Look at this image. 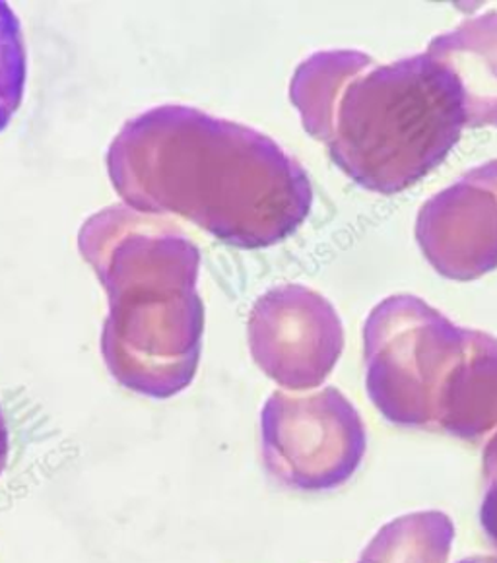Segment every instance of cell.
<instances>
[{"label": "cell", "instance_id": "1", "mask_svg": "<svg viewBox=\"0 0 497 563\" xmlns=\"http://www.w3.org/2000/svg\"><path fill=\"white\" fill-rule=\"evenodd\" d=\"M108 174L126 207L179 216L232 247L263 249L306 222V169L270 136L187 106H159L123 124Z\"/></svg>", "mask_w": 497, "mask_h": 563}, {"label": "cell", "instance_id": "2", "mask_svg": "<svg viewBox=\"0 0 497 563\" xmlns=\"http://www.w3.org/2000/svg\"><path fill=\"white\" fill-rule=\"evenodd\" d=\"M78 251L108 291L101 356L124 389L172 398L199 372L205 303L200 251L164 216L126 205L86 218Z\"/></svg>", "mask_w": 497, "mask_h": 563}, {"label": "cell", "instance_id": "3", "mask_svg": "<svg viewBox=\"0 0 497 563\" xmlns=\"http://www.w3.org/2000/svg\"><path fill=\"white\" fill-rule=\"evenodd\" d=\"M298 111L332 162L382 195L405 191L433 172L466 126L453 76L428 53L373 63Z\"/></svg>", "mask_w": 497, "mask_h": 563}, {"label": "cell", "instance_id": "4", "mask_svg": "<svg viewBox=\"0 0 497 563\" xmlns=\"http://www.w3.org/2000/svg\"><path fill=\"white\" fill-rule=\"evenodd\" d=\"M468 329L412 294L383 299L364 327L365 387L402 428H435L438 408L466 350Z\"/></svg>", "mask_w": 497, "mask_h": 563}, {"label": "cell", "instance_id": "5", "mask_svg": "<svg viewBox=\"0 0 497 563\" xmlns=\"http://www.w3.org/2000/svg\"><path fill=\"white\" fill-rule=\"evenodd\" d=\"M263 461L284 486L324 492L346 484L364 461V420L336 387L274 390L261 415Z\"/></svg>", "mask_w": 497, "mask_h": 563}, {"label": "cell", "instance_id": "6", "mask_svg": "<svg viewBox=\"0 0 497 563\" xmlns=\"http://www.w3.org/2000/svg\"><path fill=\"white\" fill-rule=\"evenodd\" d=\"M247 339L255 364L284 389L301 393L323 385L339 364L344 327L319 291L286 284L255 301Z\"/></svg>", "mask_w": 497, "mask_h": 563}, {"label": "cell", "instance_id": "7", "mask_svg": "<svg viewBox=\"0 0 497 563\" xmlns=\"http://www.w3.org/2000/svg\"><path fill=\"white\" fill-rule=\"evenodd\" d=\"M416 240L430 265L451 280L497 268V159L474 167L418 212Z\"/></svg>", "mask_w": 497, "mask_h": 563}, {"label": "cell", "instance_id": "8", "mask_svg": "<svg viewBox=\"0 0 497 563\" xmlns=\"http://www.w3.org/2000/svg\"><path fill=\"white\" fill-rule=\"evenodd\" d=\"M453 76L466 126H497V12L468 18L431 40L426 51Z\"/></svg>", "mask_w": 497, "mask_h": 563}, {"label": "cell", "instance_id": "9", "mask_svg": "<svg viewBox=\"0 0 497 563\" xmlns=\"http://www.w3.org/2000/svg\"><path fill=\"white\" fill-rule=\"evenodd\" d=\"M435 428L464 441H478L497 430L496 336L468 331L463 360L443 390Z\"/></svg>", "mask_w": 497, "mask_h": 563}, {"label": "cell", "instance_id": "10", "mask_svg": "<svg viewBox=\"0 0 497 563\" xmlns=\"http://www.w3.org/2000/svg\"><path fill=\"white\" fill-rule=\"evenodd\" d=\"M455 525L441 511H420L387 522L357 563H448Z\"/></svg>", "mask_w": 497, "mask_h": 563}, {"label": "cell", "instance_id": "11", "mask_svg": "<svg viewBox=\"0 0 497 563\" xmlns=\"http://www.w3.org/2000/svg\"><path fill=\"white\" fill-rule=\"evenodd\" d=\"M27 76L24 34L14 10L0 0V133L22 106Z\"/></svg>", "mask_w": 497, "mask_h": 563}, {"label": "cell", "instance_id": "12", "mask_svg": "<svg viewBox=\"0 0 497 563\" xmlns=\"http://www.w3.org/2000/svg\"><path fill=\"white\" fill-rule=\"evenodd\" d=\"M481 522L489 542L497 548V484L486 486V494L482 499Z\"/></svg>", "mask_w": 497, "mask_h": 563}, {"label": "cell", "instance_id": "13", "mask_svg": "<svg viewBox=\"0 0 497 563\" xmlns=\"http://www.w3.org/2000/svg\"><path fill=\"white\" fill-rule=\"evenodd\" d=\"M484 481L486 486H496L497 484V430L489 435V440L484 445Z\"/></svg>", "mask_w": 497, "mask_h": 563}, {"label": "cell", "instance_id": "14", "mask_svg": "<svg viewBox=\"0 0 497 563\" xmlns=\"http://www.w3.org/2000/svg\"><path fill=\"white\" fill-rule=\"evenodd\" d=\"M9 426H7V418H4V415H2V408H0V476H2V473H4L7 463H9Z\"/></svg>", "mask_w": 497, "mask_h": 563}, {"label": "cell", "instance_id": "15", "mask_svg": "<svg viewBox=\"0 0 497 563\" xmlns=\"http://www.w3.org/2000/svg\"><path fill=\"white\" fill-rule=\"evenodd\" d=\"M459 563H497V555H473Z\"/></svg>", "mask_w": 497, "mask_h": 563}]
</instances>
